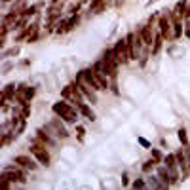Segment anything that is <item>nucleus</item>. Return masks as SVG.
Listing matches in <instances>:
<instances>
[{
    "mask_svg": "<svg viewBox=\"0 0 190 190\" xmlns=\"http://www.w3.org/2000/svg\"><path fill=\"white\" fill-rule=\"evenodd\" d=\"M53 110L57 112V114H61V118L68 120V122H76V118H78V114H76L74 110H72L70 107H68L67 103H57L53 107Z\"/></svg>",
    "mask_w": 190,
    "mask_h": 190,
    "instance_id": "nucleus-1",
    "label": "nucleus"
},
{
    "mask_svg": "<svg viewBox=\"0 0 190 190\" xmlns=\"http://www.w3.org/2000/svg\"><path fill=\"white\" fill-rule=\"evenodd\" d=\"M126 40H120L118 44H116V48L112 51H114V57H116V61H120V63H126L131 55H129V51H126Z\"/></svg>",
    "mask_w": 190,
    "mask_h": 190,
    "instance_id": "nucleus-2",
    "label": "nucleus"
},
{
    "mask_svg": "<svg viewBox=\"0 0 190 190\" xmlns=\"http://www.w3.org/2000/svg\"><path fill=\"white\" fill-rule=\"evenodd\" d=\"M78 107H80V110H82V112H84V114H86V116H88V118H90V120H95V114H93V112H91V110H90V108H88V107H86V105H82V103H78Z\"/></svg>",
    "mask_w": 190,
    "mask_h": 190,
    "instance_id": "nucleus-3",
    "label": "nucleus"
},
{
    "mask_svg": "<svg viewBox=\"0 0 190 190\" xmlns=\"http://www.w3.org/2000/svg\"><path fill=\"white\" fill-rule=\"evenodd\" d=\"M32 152H34V154L38 156V160L42 162V164H48V154H44V152H42V150H38V148H36V147L32 148Z\"/></svg>",
    "mask_w": 190,
    "mask_h": 190,
    "instance_id": "nucleus-4",
    "label": "nucleus"
},
{
    "mask_svg": "<svg viewBox=\"0 0 190 190\" xmlns=\"http://www.w3.org/2000/svg\"><path fill=\"white\" fill-rule=\"evenodd\" d=\"M179 139L183 141V143H186V131H184V129H181V131H179Z\"/></svg>",
    "mask_w": 190,
    "mask_h": 190,
    "instance_id": "nucleus-5",
    "label": "nucleus"
},
{
    "mask_svg": "<svg viewBox=\"0 0 190 190\" xmlns=\"http://www.w3.org/2000/svg\"><path fill=\"white\" fill-rule=\"evenodd\" d=\"M139 143H141V144H143V147H150V144H148V141H144V139H143V137H141V139H139Z\"/></svg>",
    "mask_w": 190,
    "mask_h": 190,
    "instance_id": "nucleus-6",
    "label": "nucleus"
}]
</instances>
